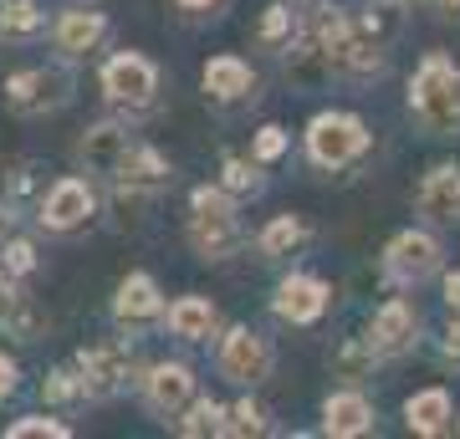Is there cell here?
I'll list each match as a JSON object with an SVG mask.
<instances>
[{"instance_id":"obj_9","label":"cell","mask_w":460,"mask_h":439,"mask_svg":"<svg viewBox=\"0 0 460 439\" xmlns=\"http://www.w3.org/2000/svg\"><path fill=\"white\" fill-rule=\"evenodd\" d=\"M93 215H98V189H93L83 174H62L57 184H47V195L36 205V220H41L47 235H72V230H83Z\"/></svg>"},{"instance_id":"obj_33","label":"cell","mask_w":460,"mask_h":439,"mask_svg":"<svg viewBox=\"0 0 460 439\" xmlns=\"http://www.w3.org/2000/svg\"><path fill=\"white\" fill-rule=\"evenodd\" d=\"M26 302H31V296L16 292V277H5V271H0V332H11V327H16V317H21Z\"/></svg>"},{"instance_id":"obj_14","label":"cell","mask_w":460,"mask_h":439,"mask_svg":"<svg viewBox=\"0 0 460 439\" xmlns=\"http://www.w3.org/2000/svg\"><path fill=\"white\" fill-rule=\"evenodd\" d=\"M328 302H332L328 281L313 277V271H292V277H281L277 292H271V312L292 327H313L317 317L328 312Z\"/></svg>"},{"instance_id":"obj_36","label":"cell","mask_w":460,"mask_h":439,"mask_svg":"<svg viewBox=\"0 0 460 439\" xmlns=\"http://www.w3.org/2000/svg\"><path fill=\"white\" fill-rule=\"evenodd\" d=\"M16 363L5 358V353H0V404H5V399H11V393H16Z\"/></svg>"},{"instance_id":"obj_5","label":"cell","mask_w":460,"mask_h":439,"mask_svg":"<svg viewBox=\"0 0 460 439\" xmlns=\"http://www.w3.org/2000/svg\"><path fill=\"white\" fill-rule=\"evenodd\" d=\"M102 98L113 102L118 113H148L159 98V66L148 62L144 51H118L102 62Z\"/></svg>"},{"instance_id":"obj_12","label":"cell","mask_w":460,"mask_h":439,"mask_svg":"<svg viewBox=\"0 0 460 439\" xmlns=\"http://www.w3.org/2000/svg\"><path fill=\"white\" fill-rule=\"evenodd\" d=\"M108 36H113V21L102 11H87V5H72L62 16H51V47L62 51V62H83V57L102 51Z\"/></svg>"},{"instance_id":"obj_22","label":"cell","mask_w":460,"mask_h":439,"mask_svg":"<svg viewBox=\"0 0 460 439\" xmlns=\"http://www.w3.org/2000/svg\"><path fill=\"white\" fill-rule=\"evenodd\" d=\"M307 235H313V230H307L302 215H277V220H266V225L256 230V250H261V260H287L307 245Z\"/></svg>"},{"instance_id":"obj_30","label":"cell","mask_w":460,"mask_h":439,"mask_svg":"<svg viewBox=\"0 0 460 439\" xmlns=\"http://www.w3.org/2000/svg\"><path fill=\"white\" fill-rule=\"evenodd\" d=\"M41 399H47V404H83L87 399L83 373H77V368H51V373L41 378Z\"/></svg>"},{"instance_id":"obj_1","label":"cell","mask_w":460,"mask_h":439,"mask_svg":"<svg viewBox=\"0 0 460 439\" xmlns=\"http://www.w3.org/2000/svg\"><path fill=\"white\" fill-rule=\"evenodd\" d=\"M410 118L429 138L460 133V66L445 51H425L410 77Z\"/></svg>"},{"instance_id":"obj_19","label":"cell","mask_w":460,"mask_h":439,"mask_svg":"<svg viewBox=\"0 0 460 439\" xmlns=\"http://www.w3.org/2000/svg\"><path fill=\"white\" fill-rule=\"evenodd\" d=\"M374 429V404L363 399L358 389H338L323 399V435H338V439H358Z\"/></svg>"},{"instance_id":"obj_2","label":"cell","mask_w":460,"mask_h":439,"mask_svg":"<svg viewBox=\"0 0 460 439\" xmlns=\"http://www.w3.org/2000/svg\"><path fill=\"white\" fill-rule=\"evenodd\" d=\"M184 241L199 260H230L246 245L241 225V199L226 195L220 184H199L190 189V220H184Z\"/></svg>"},{"instance_id":"obj_37","label":"cell","mask_w":460,"mask_h":439,"mask_svg":"<svg viewBox=\"0 0 460 439\" xmlns=\"http://www.w3.org/2000/svg\"><path fill=\"white\" fill-rule=\"evenodd\" d=\"M16 241V205H0V245Z\"/></svg>"},{"instance_id":"obj_21","label":"cell","mask_w":460,"mask_h":439,"mask_svg":"<svg viewBox=\"0 0 460 439\" xmlns=\"http://www.w3.org/2000/svg\"><path fill=\"white\" fill-rule=\"evenodd\" d=\"M164 327L180 342H210L220 332V312H215L210 296H180V302H169Z\"/></svg>"},{"instance_id":"obj_10","label":"cell","mask_w":460,"mask_h":439,"mask_svg":"<svg viewBox=\"0 0 460 439\" xmlns=\"http://www.w3.org/2000/svg\"><path fill=\"white\" fill-rule=\"evenodd\" d=\"M77 373H83V389L87 399H113V393H123V383H128L133 373V347L123 338H98L87 342L83 353H77V363H72Z\"/></svg>"},{"instance_id":"obj_20","label":"cell","mask_w":460,"mask_h":439,"mask_svg":"<svg viewBox=\"0 0 460 439\" xmlns=\"http://www.w3.org/2000/svg\"><path fill=\"white\" fill-rule=\"evenodd\" d=\"M199 82H205V98L210 102H246L256 98V72H251L241 57H210L205 62V72H199Z\"/></svg>"},{"instance_id":"obj_18","label":"cell","mask_w":460,"mask_h":439,"mask_svg":"<svg viewBox=\"0 0 460 439\" xmlns=\"http://www.w3.org/2000/svg\"><path fill=\"white\" fill-rule=\"evenodd\" d=\"M404 424L410 435H425V439H440V435H456V399L445 389H420L404 399Z\"/></svg>"},{"instance_id":"obj_34","label":"cell","mask_w":460,"mask_h":439,"mask_svg":"<svg viewBox=\"0 0 460 439\" xmlns=\"http://www.w3.org/2000/svg\"><path fill=\"white\" fill-rule=\"evenodd\" d=\"M251 154H256L261 163H277L281 154H287V128H277V123H266V128L256 133V138H251Z\"/></svg>"},{"instance_id":"obj_24","label":"cell","mask_w":460,"mask_h":439,"mask_svg":"<svg viewBox=\"0 0 460 439\" xmlns=\"http://www.w3.org/2000/svg\"><path fill=\"white\" fill-rule=\"evenodd\" d=\"M226 419H230L226 404H215V399H190L184 414L174 419V435H184V439H215V435H226Z\"/></svg>"},{"instance_id":"obj_40","label":"cell","mask_w":460,"mask_h":439,"mask_svg":"<svg viewBox=\"0 0 460 439\" xmlns=\"http://www.w3.org/2000/svg\"><path fill=\"white\" fill-rule=\"evenodd\" d=\"M435 16H440V21H460V0H435Z\"/></svg>"},{"instance_id":"obj_16","label":"cell","mask_w":460,"mask_h":439,"mask_svg":"<svg viewBox=\"0 0 460 439\" xmlns=\"http://www.w3.org/2000/svg\"><path fill=\"white\" fill-rule=\"evenodd\" d=\"M138 144L123 123H93V128L77 138V148H72V159L83 163L87 174H98V180H113L118 163H123V154Z\"/></svg>"},{"instance_id":"obj_23","label":"cell","mask_w":460,"mask_h":439,"mask_svg":"<svg viewBox=\"0 0 460 439\" xmlns=\"http://www.w3.org/2000/svg\"><path fill=\"white\" fill-rule=\"evenodd\" d=\"M47 31H51V21L36 0H0V36L5 41H36Z\"/></svg>"},{"instance_id":"obj_28","label":"cell","mask_w":460,"mask_h":439,"mask_svg":"<svg viewBox=\"0 0 460 439\" xmlns=\"http://www.w3.org/2000/svg\"><path fill=\"white\" fill-rule=\"evenodd\" d=\"M374 347L363 338H353V342H343L338 353H332V378H343L348 389H358L363 378H374Z\"/></svg>"},{"instance_id":"obj_15","label":"cell","mask_w":460,"mask_h":439,"mask_svg":"<svg viewBox=\"0 0 460 439\" xmlns=\"http://www.w3.org/2000/svg\"><path fill=\"white\" fill-rule=\"evenodd\" d=\"M368 347H374V358H404L414 342H420V312L410 307V302H399V296H389L384 307L368 317Z\"/></svg>"},{"instance_id":"obj_25","label":"cell","mask_w":460,"mask_h":439,"mask_svg":"<svg viewBox=\"0 0 460 439\" xmlns=\"http://www.w3.org/2000/svg\"><path fill=\"white\" fill-rule=\"evenodd\" d=\"M220 189L235 199H256L266 195V174H261V159L251 154V159H235V154H226V163H220Z\"/></svg>"},{"instance_id":"obj_27","label":"cell","mask_w":460,"mask_h":439,"mask_svg":"<svg viewBox=\"0 0 460 439\" xmlns=\"http://www.w3.org/2000/svg\"><path fill=\"white\" fill-rule=\"evenodd\" d=\"M353 21H358L374 41H384V47H394L399 36H404V5H399V0H374V5L358 11Z\"/></svg>"},{"instance_id":"obj_39","label":"cell","mask_w":460,"mask_h":439,"mask_svg":"<svg viewBox=\"0 0 460 439\" xmlns=\"http://www.w3.org/2000/svg\"><path fill=\"white\" fill-rule=\"evenodd\" d=\"M174 5H180V11H190V16H205V11H215V5H220V0H174Z\"/></svg>"},{"instance_id":"obj_26","label":"cell","mask_w":460,"mask_h":439,"mask_svg":"<svg viewBox=\"0 0 460 439\" xmlns=\"http://www.w3.org/2000/svg\"><path fill=\"white\" fill-rule=\"evenodd\" d=\"M296 26H302V11H296V0L287 5V0H277V5H266L261 11V26H256V41H261L266 51H281L287 41L296 36Z\"/></svg>"},{"instance_id":"obj_4","label":"cell","mask_w":460,"mask_h":439,"mask_svg":"<svg viewBox=\"0 0 460 439\" xmlns=\"http://www.w3.org/2000/svg\"><path fill=\"white\" fill-rule=\"evenodd\" d=\"M72 102V66L47 62V66H26L16 77H5V108L16 118H51Z\"/></svg>"},{"instance_id":"obj_11","label":"cell","mask_w":460,"mask_h":439,"mask_svg":"<svg viewBox=\"0 0 460 439\" xmlns=\"http://www.w3.org/2000/svg\"><path fill=\"white\" fill-rule=\"evenodd\" d=\"M138 399H144V408L154 419L174 424L184 414V404L195 399V368L190 363H154L138 378Z\"/></svg>"},{"instance_id":"obj_38","label":"cell","mask_w":460,"mask_h":439,"mask_svg":"<svg viewBox=\"0 0 460 439\" xmlns=\"http://www.w3.org/2000/svg\"><path fill=\"white\" fill-rule=\"evenodd\" d=\"M445 307L460 312V271H450V277H445Z\"/></svg>"},{"instance_id":"obj_32","label":"cell","mask_w":460,"mask_h":439,"mask_svg":"<svg viewBox=\"0 0 460 439\" xmlns=\"http://www.w3.org/2000/svg\"><path fill=\"white\" fill-rule=\"evenodd\" d=\"M36 266H41V260H36V245L31 241H21V235H16V241L0 245V271H5V277L21 281V277H31Z\"/></svg>"},{"instance_id":"obj_29","label":"cell","mask_w":460,"mask_h":439,"mask_svg":"<svg viewBox=\"0 0 460 439\" xmlns=\"http://www.w3.org/2000/svg\"><path fill=\"white\" fill-rule=\"evenodd\" d=\"M266 429H271V414H266L256 399H235V404H230V419H226L230 439H261Z\"/></svg>"},{"instance_id":"obj_17","label":"cell","mask_w":460,"mask_h":439,"mask_svg":"<svg viewBox=\"0 0 460 439\" xmlns=\"http://www.w3.org/2000/svg\"><path fill=\"white\" fill-rule=\"evenodd\" d=\"M414 210L429 225H460V163H435L420 189H414Z\"/></svg>"},{"instance_id":"obj_31","label":"cell","mask_w":460,"mask_h":439,"mask_svg":"<svg viewBox=\"0 0 460 439\" xmlns=\"http://www.w3.org/2000/svg\"><path fill=\"white\" fill-rule=\"evenodd\" d=\"M5 435H11V439H31V435L66 439V435H72V424H66V419H57V414H26V419L5 424Z\"/></svg>"},{"instance_id":"obj_6","label":"cell","mask_w":460,"mask_h":439,"mask_svg":"<svg viewBox=\"0 0 460 439\" xmlns=\"http://www.w3.org/2000/svg\"><path fill=\"white\" fill-rule=\"evenodd\" d=\"M368 148V123L358 113H343V108H328L307 123V159L317 169H348Z\"/></svg>"},{"instance_id":"obj_13","label":"cell","mask_w":460,"mask_h":439,"mask_svg":"<svg viewBox=\"0 0 460 439\" xmlns=\"http://www.w3.org/2000/svg\"><path fill=\"white\" fill-rule=\"evenodd\" d=\"M164 292H159V281L148 277V271H128V277L118 281L113 292V322L123 332H144V327L164 322Z\"/></svg>"},{"instance_id":"obj_8","label":"cell","mask_w":460,"mask_h":439,"mask_svg":"<svg viewBox=\"0 0 460 439\" xmlns=\"http://www.w3.org/2000/svg\"><path fill=\"white\" fill-rule=\"evenodd\" d=\"M445 245L429 230H399L394 241L384 245V281L389 286H420V281L440 277Z\"/></svg>"},{"instance_id":"obj_3","label":"cell","mask_w":460,"mask_h":439,"mask_svg":"<svg viewBox=\"0 0 460 439\" xmlns=\"http://www.w3.org/2000/svg\"><path fill=\"white\" fill-rule=\"evenodd\" d=\"M215 368L235 389H261L266 378H271V368H277V347H271L266 332L235 322V327H226V338L215 347Z\"/></svg>"},{"instance_id":"obj_7","label":"cell","mask_w":460,"mask_h":439,"mask_svg":"<svg viewBox=\"0 0 460 439\" xmlns=\"http://www.w3.org/2000/svg\"><path fill=\"white\" fill-rule=\"evenodd\" d=\"M169 180H174V169H169V159L159 154L154 144H133L128 154H123V163H118V174L108 184H113L118 205L128 210V205H154V199L169 189Z\"/></svg>"},{"instance_id":"obj_35","label":"cell","mask_w":460,"mask_h":439,"mask_svg":"<svg viewBox=\"0 0 460 439\" xmlns=\"http://www.w3.org/2000/svg\"><path fill=\"white\" fill-rule=\"evenodd\" d=\"M440 358L450 368H460V312H450V327H445V338H440Z\"/></svg>"},{"instance_id":"obj_41","label":"cell","mask_w":460,"mask_h":439,"mask_svg":"<svg viewBox=\"0 0 460 439\" xmlns=\"http://www.w3.org/2000/svg\"><path fill=\"white\" fill-rule=\"evenodd\" d=\"M399 5H414V0H399Z\"/></svg>"}]
</instances>
